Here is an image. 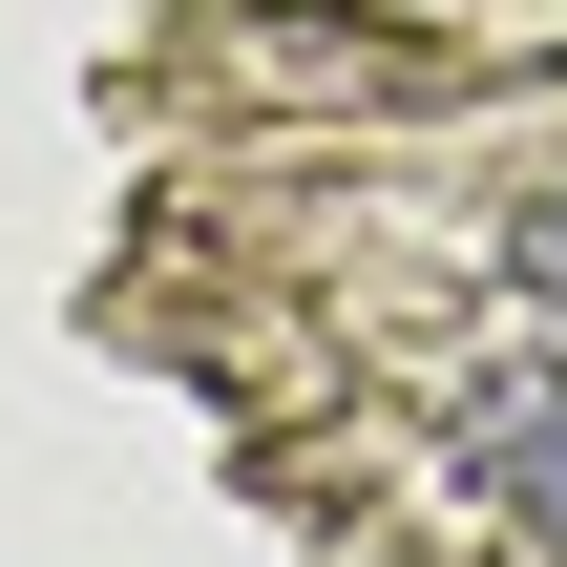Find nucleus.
<instances>
[{
	"mask_svg": "<svg viewBox=\"0 0 567 567\" xmlns=\"http://www.w3.org/2000/svg\"><path fill=\"white\" fill-rule=\"evenodd\" d=\"M463 463H484V484H505V505L567 547V379H505V400L463 421Z\"/></svg>",
	"mask_w": 567,
	"mask_h": 567,
	"instance_id": "1",
	"label": "nucleus"
}]
</instances>
